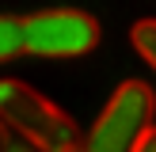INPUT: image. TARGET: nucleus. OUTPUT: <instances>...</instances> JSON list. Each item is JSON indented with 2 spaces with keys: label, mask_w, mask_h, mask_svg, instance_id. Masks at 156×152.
<instances>
[{
  "label": "nucleus",
  "mask_w": 156,
  "mask_h": 152,
  "mask_svg": "<svg viewBox=\"0 0 156 152\" xmlns=\"http://www.w3.org/2000/svg\"><path fill=\"white\" fill-rule=\"evenodd\" d=\"M129 42H133L137 57L149 61V68H152V65H156V23H152V15L133 23V30H129Z\"/></svg>",
  "instance_id": "obj_4"
},
{
  "label": "nucleus",
  "mask_w": 156,
  "mask_h": 152,
  "mask_svg": "<svg viewBox=\"0 0 156 152\" xmlns=\"http://www.w3.org/2000/svg\"><path fill=\"white\" fill-rule=\"evenodd\" d=\"M8 152H34L30 144H23V141H8Z\"/></svg>",
  "instance_id": "obj_7"
},
{
  "label": "nucleus",
  "mask_w": 156,
  "mask_h": 152,
  "mask_svg": "<svg viewBox=\"0 0 156 152\" xmlns=\"http://www.w3.org/2000/svg\"><path fill=\"white\" fill-rule=\"evenodd\" d=\"M0 122L4 129H15L19 141L34 152H65L84 137L61 106H53L23 80H0Z\"/></svg>",
  "instance_id": "obj_1"
},
{
  "label": "nucleus",
  "mask_w": 156,
  "mask_h": 152,
  "mask_svg": "<svg viewBox=\"0 0 156 152\" xmlns=\"http://www.w3.org/2000/svg\"><path fill=\"white\" fill-rule=\"evenodd\" d=\"M23 53V34L15 15H0V61H12Z\"/></svg>",
  "instance_id": "obj_5"
},
{
  "label": "nucleus",
  "mask_w": 156,
  "mask_h": 152,
  "mask_svg": "<svg viewBox=\"0 0 156 152\" xmlns=\"http://www.w3.org/2000/svg\"><path fill=\"white\" fill-rule=\"evenodd\" d=\"M8 141H12V137H8V129H4V122H0V152H8Z\"/></svg>",
  "instance_id": "obj_8"
},
{
  "label": "nucleus",
  "mask_w": 156,
  "mask_h": 152,
  "mask_svg": "<svg viewBox=\"0 0 156 152\" xmlns=\"http://www.w3.org/2000/svg\"><path fill=\"white\" fill-rule=\"evenodd\" d=\"M23 50L34 57H80L91 53L103 38L95 15L76 12V8H53V12H34L19 19Z\"/></svg>",
  "instance_id": "obj_3"
},
{
  "label": "nucleus",
  "mask_w": 156,
  "mask_h": 152,
  "mask_svg": "<svg viewBox=\"0 0 156 152\" xmlns=\"http://www.w3.org/2000/svg\"><path fill=\"white\" fill-rule=\"evenodd\" d=\"M133 152H156V133H152V129H149V133H145L141 141L133 144Z\"/></svg>",
  "instance_id": "obj_6"
},
{
  "label": "nucleus",
  "mask_w": 156,
  "mask_h": 152,
  "mask_svg": "<svg viewBox=\"0 0 156 152\" xmlns=\"http://www.w3.org/2000/svg\"><path fill=\"white\" fill-rule=\"evenodd\" d=\"M152 110H156L152 88L141 80H126L95 118L84 152H133V144L152 129Z\"/></svg>",
  "instance_id": "obj_2"
},
{
  "label": "nucleus",
  "mask_w": 156,
  "mask_h": 152,
  "mask_svg": "<svg viewBox=\"0 0 156 152\" xmlns=\"http://www.w3.org/2000/svg\"><path fill=\"white\" fill-rule=\"evenodd\" d=\"M65 152H84V144H73V148H65Z\"/></svg>",
  "instance_id": "obj_9"
}]
</instances>
